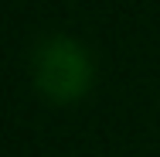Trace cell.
I'll return each instance as SVG.
<instances>
[{"mask_svg": "<svg viewBox=\"0 0 160 157\" xmlns=\"http://www.w3.org/2000/svg\"><path fill=\"white\" fill-rule=\"evenodd\" d=\"M38 72H41V86L51 96H75L85 86V62L78 48L68 41H51L38 58Z\"/></svg>", "mask_w": 160, "mask_h": 157, "instance_id": "cell-1", "label": "cell"}]
</instances>
